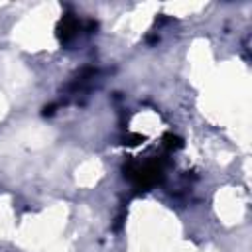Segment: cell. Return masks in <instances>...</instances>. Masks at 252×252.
<instances>
[{
	"label": "cell",
	"instance_id": "cell-1",
	"mask_svg": "<svg viewBox=\"0 0 252 252\" xmlns=\"http://www.w3.org/2000/svg\"><path fill=\"white\" fill-rule=\"evenodd\" d=\"M77 32H79V22H77L75 18H71V16H65V18L59 22V26H57V35H59V39H61L63 43L71 41V39L77 35Z\"/></svg>",
	"mask_w": 252,
	"mask_h": 252
},
{
	"label": "cell",
	"instance_id": "cell-2",
	"mask_svg": "<svg viewBox=\"0 0 252 252\" xmlns=\"http://www.w3.org/2000/svg\"><path fill=\"white\" fill-rule=\"evenodd\" d=\"M165 140H167V142H165V146H167V148H179V146H181L179 138H175V136H167Z\"/></svg>",
	"mask_w": 252,
	"mask_h": 252
}]
</instances>
